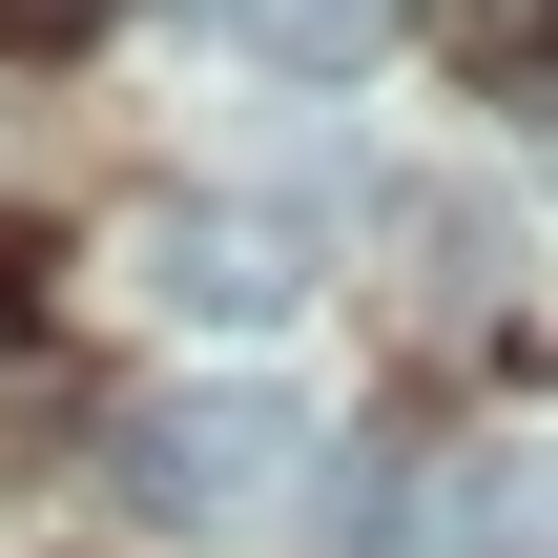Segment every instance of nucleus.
I'll return each mask as SVG.
<instances>
[{
  "instance_id": "39448f33",
  "label": "nucleus",
  "mask_w": 558,
  "mask_h": 558,
  "mask_svg": "<svg viewBox=\"0 0 558 558\" xmlns=\"http://www.w3.org/2000/svg\"><path fill=\"white\" fill-rule=\"evenodd\" d=\"M0 41H21V62H62V41H104V0H0Z\"/></svg>"
},
{
  "instance_id": "f03ea898",
  "label": "nucleus",
  "mask_w": 558,
  "mask_h": 558,
  "mask_svg": "<svg viewBox=\"0 0 558 558\" xmlns=\"http://www.w3.org/2000/svg\"><path fill=\"white\" fill-rule=\"evenodd\" d=\"M124 290H145L166 331H290L311 248H290L269 207H207V186H186V207H145V228H124Z\"/></svg>"
},
{
  "instance_id": "f257e3e1",
  "label": "nucleus",
  "mask_w": 558,
  "mask_h": 558,
  "mask_svg": "<svg viewBox=\"0 0 558 558\" xmlns=\"http://www.w3.org/2000/svg\"><path fill=\"white\" fill-rule=\"evenodd\" d=\"M311 393L290 373H186V393H124L83 456H104V497L145 518V538H269L290 497H311Z\"/></svg>"
},
{
  "instance_id": "20e7f679",
  "label": "nucleus",
  "mask_w": 558,
  "mask_h": 558,
  "mask_svg": "<svg viewBox=\"0 0 558 558\" xmlns=\"http://www.w3.org/2000/svg\"><path fill=\"white\" fill-rule=\"evenodd\" d=\"M393 228H414V290H497V207L476 186H414Z\"/></svg>"
},
{
  "instance_id": "7ed1b4c3",
  "label": "nucleus",
  "mask_w": 558,
  "mask_h": 558,
  "mask_svg": "<svg viewBox=\"0 0 558 558\" xmlns=\"http://www.w3.org/2000/svg\"><path fill=\"white\" fill-rule=\"evenodd\" d=\"M207 21H228L248 62H290V83H352V62H373L414 0H207Z\"/></svg>"
}]
</instances>
